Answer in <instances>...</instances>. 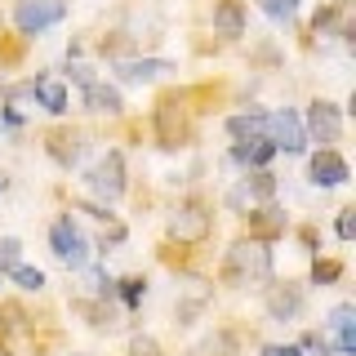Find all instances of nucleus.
I'll return each instance as SVG.
<instances>
[{"instance_id":"nucleus-12","label":"nucleus","mask_w":356,"mask_h":356,"mask_svg":"<svg viewBox=\"0 0 356 356\" xmlns=\"http://www.w3.org/2000/svg\"><path fill=\"white\" fill-rule=\"evenodd\" d=\"M165 72H174V67H170V63H161V58H143V63H120V81H129V85L156 81V76H165Z\"/></svg>"},{"instance_id":"nucleus-22","label":"nucleus","mask_w":356,"mask_h":356,"mask_svg":"<svg viewBox=\"0 0 356 356\" xmlns=\"http://www.w3.org/2000/svg\"><path fill=\"white\" fill-rule=\"evenodd\" d=\"M339 236H343V241L356 236V214H352V209H343V214H339Z\"/></svg>"},{"instance_id":"nucleus-25","label":"nucleus","mask_w":356,"mask_h":356,"mask_svg":"<svg viewBox=\"0 0 356 356\" xmlns=\"http://www.w3.org/2000/svg\"><path fill=\"white\" fill-rule=\"evenodd\" d=\"M316 281H339V263H316Z\"/></svg>"},{"instance_id":"nucleus-24","label":"nucleus","mask_w":356,"mask_h":356,"mask_svg":"<svg viewBox=\"0 0 356 356\" xmlns=\"http://www.w3.org/2000/svg\"><path fill=\"white\" fill-rule=\"evenodd\" d=\"M120 294H125L129 303H138V298H143V281H138V276H134V281H120Z\"/></svg>"},{"instance_id":"nucleus-14","label":"nucleus","mask_w":356,"mask_h":356,"mask_svg":"<svg viewBox=\"0 0 356 356\" xmlns=\"http://www.w3.org/2000/svg\"><path fill=\"white\" fill-rule=\"evenodd\" d=\"M298 307H303V294H298V289H281V285H276L272 294H267V312H272V316H281V321L298 316Z\"/></svg>"},{"instance_id":"nucleus-6","label":"nucleus","mask_w":356,"mask_h":356,"mask_svg":"<svg viewBox=\"0 0 356 356\" xmlns=\"http://www.w3.org/2000/svg\"><path fill=\"white\" fill-rule=\"evenodd\" d=\"M312 183H316V187H339V183H348V161H343L334 147H321L316 156H312Z\"/></svg>"},{"instance_id":"nucleus-18","label":"nucleus","mask_w":356,"mask_h":356,"mask_svg":"<svg viewBox=\"0 0 356 356\" xmlns=\"http://www.w3.org/2000/svg\"><path fill=\"white\" fill-rule=\"evenodd\" d=\"M9 272H14V281H18L22 289H40V285H44V272H40V267H22V263H14Z\"/></svg>"},{"instance_id":"nucleus-20","label":"nucleus","mask_w":356,"mask_h":356,"mask_svg":"<svg viewBox=\"0 0 356 356\" xmlns=\"http://www.w3.org/2000/svg\"><path fill=\"white\" fill-rule=\"evenodd\" d=\"M18 250H22V245H18L14 236H5V241H0V276H5L9 267L18 263Z\"/></svg>"},{"instance_id":"nucleus-28","label":"nucleus","mask_w":356,"mask_h":356,"mask_svg":"<svg viewBox=\"0 0 356 356\" xmlns=\"http://www.w3.org/2000/svg\"><path fill=\"white\" fill-rule=\"evenodd\" d=\"M0 356H9V352H5V348H0Z\"/></svg>"},{"instance_id":"nucleus-21","label":"nucleus","mask_w":356,"mask_h":356,"mask_svg":"<svg viewBox=\"0 0 356 356\" xmlns=\"http://www.w3.org/2000/svg\"><path fill=\"white\" fill-rule=\"evenodd\" d=\"M281 209H272V205H267V209H259V218H254V227H259V232H276V227H281Z\"/></svg>"},{"instance_id":"nucleus-11","label":"nucleus","mask_w":356,"mask_h":356,"mask_svg":"<svg viewBox=\"0 0 356 356\" xmlns=\"http://www.w3.org/2000/svg\"><path fill=\"white\" fill-rule=\"evenodd\" d=\"M156 125H161L165 147H178V134H183V116H178V98H165L156 107Z\"/></svg>"},{"instance_id":"nucleus-10","label":"nucleus","mask_w":356,"mask_h":356,"mask_svg":"<svg viewBox=\"0 0 356 356\" xmlns=\"http://www.w3.org/2000/svg\"><path fill=\"white\" fill-rule=\"evenodd\" d=\"M31 94H36V103L44 111H54V116H63V111H67V89H63V81H54V76H36Z\"/></svg>"},{"instance_id":"nucleus-19","label":"nucleus","mask_w":356,"mask_h":356,"mask_svg":"<svg viewBox=\"0 0 356 356\" xmlns=\"http://www.w3.org/2000/svg\"><path fill=\"white\" fill-rule=\"evenodd\" d=\"M263 5V14L267 18H276V22H285V18H294V9H298V0H259Z\"/></svg>"},{"instance_id":"nucleus-8","label":"nucleus","mask_w":356,"mask_h":356,"mask_svg":"<svg viewBox=\"0 0 356 356\" xmlns=\"http://www.w3.org/2000/svg\"><path fill=\"white\" fill-rule=\"evenodd\" d=\"M307 129L316 134L321 143H339V134H343L339 107H334V103H312V111H307Z\"/></svg>"},{"instance_id":"nucleus-4","label":"nucleus","mask_w":356,"mask_h":356,"mask_svg":"<svg viewBox=\"0 0 356 356\" xmlns=\"http://www.w3.org/2000/svg\"><path fill=\"white\" fill-rule=\"evenodd\" d=\"M89 187H94L103 200H116L125 192V161H120V152H107L103 161L89 170Z\"/></svg>"},{"instance_id":"nucleus-17","label":"nucleus","mask_w":356,"mask_h":356,"mask_svg":"<svg viewBox=\"0 0 356 356\" xmlns=\"http://www.w3.org/2000/svg\"><path fill=\"white\" fill-rule=\"evenodd\" d=\"M272 174H254V178H245V187L241 192H232V205H245V200H267L272 196Z\"/></svg>"},{"instance_id":"nucleus-7","label":"nucleus","mask_w":356,"mask_h":356,"mask_svg":"<svg viewBox=\"0 0 356 356\" xmlns=\"http://www.w3.org/2000/svg\"><path fill=\"white\" fill-rule=\"evenodd\" d=\"M170 236L174 241H205L209 236V214L200 205H187L170 218Z\"/></svg>"},{"instance_id":"nucleus-15","label":"nucleus","mask_w":356,"mask_h":356,"mask_svg":"<svg viewBox=\"0 0 356 356\" xmlns=\"http://www.w3.org/2000/svg\"><path fill=\"white\" fill-rule=\"evenodd\" d=\"M214 31H222V36H241L245 31V14H241L236 0H222L214 9Z\"/></svg>"},{"instance_id":"nucleus-1","label":"nucleus","mask_w":356,"mask_h":356,"mask_svg":"<svg viewBox=\"0 0 356 356\" xmlns=\"http://www.w3.org/2000/svg\"><path fill=\"white\" fill-rule=\"evenodd\" d=\"M227 276L232 281H267L272 276V250L263 241H241L227 254Z\"/></svg>"},{"instance_id":"nucleus-26","label":"nucleus","mask_w":356,"mask_h":356,"mask_svg":"<svg viewBox=\"0 0 356 356\" xmlns=\"http://www.w3.org/2000/svg\"><path fill=\"white\" fill-rule=\"evenodd\" d=\"M263 356H298V348H281L276 343V348H263Z\"/></svg>"},{"instance_id":"nucleus-2","label":"nucleus","mask_w":356,"mask_h":356,"mask_svg":"<svg viewBox=\"0 0 356 356\" xmlns=\"http://www.w3.org/2000/svg\"><path fill=\"white\" fill-rule=\"evenodd\" d=\"M63 14H67L63 0H18L14 22H18V31H27V36H40L44 27L63 22Z\"/></svg>"},{"instance_id":"nucleus-5","label":"nucleus","mask_w":356,"mask_h":356,"mask_svg":"<svg viewBox=\"0 0 356 356\" xmlns=\"http://www.w3.org/2000/svg\"><path fill=\"white\" fill-rule=\"evenodd\" d=\"M267 138H272L276 147H285V152H303L307 147V129L289 107L276 111V116H267Z\"/></svg>"},{"instance_id":"nucleus-9","label":"nucleus","mask_w":356,"mask_h":356,"mask_svg":"<svg viewBox=\"0 0 356 356\" xmlns=\"http://www.w3.org/2000/svg\"><path fill=\"white\" fill-rule=\"evenodd\" d=\"M272 152H276L272 138H241L236 147H232V161H236V165H250V170H259V165L272 161Z\"/></svg>"},{"instance_id":"nucleus-27","label":"nucleus","mask_w":356,"mask_h":356,"mask_svg":"<svg viewBox=\"0 0 356 356\" xmlns=\"http://www.w3.org/2000/svg\"><path fill=\"white\" fill-rule=\"evenodd\" d=\"M0 192H5V178H0Z\"/></svg>"},{"instance_id":"nucleus-13","label":"nucleus","mask_w":356,"mask_h":356,"mask_svg":"<svg viewBox=\"0 0 356 356\" xmlns=\"http://www.w3.org/2000/svg\"><path fill=\"white\" fill-rule=\"evenodd\" d=\"M85 103H89V111L120 116V94H116V89H107V85H98V81H89V85H85Z\"/></svg>"},{"instance_id":"nucleus-23","label":"nucleus","mask_w":356,"mask_h":356,"mask_svg":"<svg viewBox=\"0 0 356 356\" xmlns=\"http://www.w3.org/2000/svg\"><path fill=\"white\" fill-rule=\"evenodd\" d=\"M129 356H161V348H156L152 339H134V348H129Z\"/></svg>"},{"instance_id":"nucleus-3","label":"nucleus","mask_w":356,"mask_h":356,"mask_svg":"<svg viewBox=\"0 0 356 356\" xmlns=\"http://www.w3.org/2000/svg\"><path fill=\"white\" fill-rule=\"evenodd\" d=\"M49 245H54V254H58L67 267H85L89 263V241L81 236V227H76L72 218H58L49 227Z\"/></svg>"},{"instance_id":"nucleus-16","label":"nucleus","mask_w":356,"mask_h":356,"mask_svg":"<svg viewBox=\"0 0 356 356\" xmlns=\"http://www.w3.org/2000/svg\"><path fill=\"white\" fill-rule=\"evenodd\" d=\"M227 134L232 138H267V116H259V111H250V116H232L227 120Z\"/></svg>"}]
</instances>
